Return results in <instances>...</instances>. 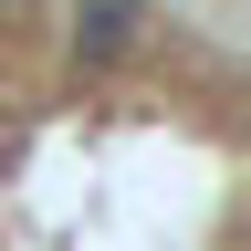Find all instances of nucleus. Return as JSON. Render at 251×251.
<instances>
[{
  "label": "nucleus",
  "mask_w": 251,
  "mask_h": 251,
  "mask_svg": "<svg viewBox=\"0 0 251 251\" xmlns=\"http://www.w3.org/2000/svg\"><path fill=\"white\" fill-rule=\"evenodd\" d=\"M74 42L84 52H126L136 42V0H74Z\"/></svg>",
  "instance_id": "obj_1"
}]
</instances>
